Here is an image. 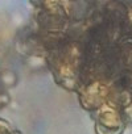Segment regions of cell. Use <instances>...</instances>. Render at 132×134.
<instances>
[{"label": "cell", "instance_id": "obj_1", "mask_svg": "<svg viewBox=\"0 0 132 134\" xmlns=\"http://www.w3.org/2000/svg\"><path fill=\"white\" fill-rule=\"evenodd\" d=\"M121 120L123 122H128V124H132V101L129 104H127L125 107H123V110H121Z\"/></svg>", "mask_w": 132, "mask_h": 134}]
</instances>
